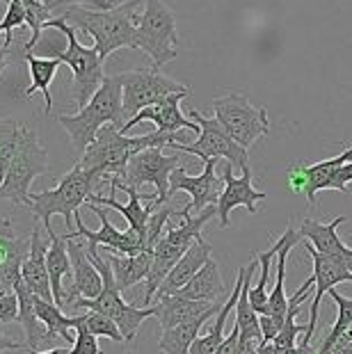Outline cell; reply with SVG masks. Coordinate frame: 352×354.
<instances>
[{"mask_svg":"<svg viewBox=\"0 0 352 354\" xmlns=\"http://www.w3.org/2000/svg\"><path fill=\"white\" fill-rule=\"evenodd\" d=\"M183 138L176 135H165V133H149V135H138V138H129L119 131L117 126H103L96 140L87 147V151L80 156V167L89 171L92 176L108 180L110 178H124L126 169L133 156L147 149H165L172 142H181Z\"/></svg>","mask_w":352,"mask_h":354,"instance_id":"cell-1","label":"cell"},{"mask_svg":"<svg viewBox=\"0 0 352 354\" xmlns=\"http://www.w3.org/2000/svg\"><path fill=\"white\" fill-rule=\"evenodd\" d=\"M138 5L140 0H129L115 10H89V7H69L62 12L66 24L82 30L94 39V48L99 50L103 62L119 48H136L138 35Z\"/></svg>","mask_w":352,"mask_h":354,"instance_id":"cell-2","label":"cell"},{"mask_svg":"<svg viewBox=\"0 0 352 354\" xmlns=\"http://www.w3.org/2000/svg\"><path fill=\"white\" fill-rule=\"evenodd\" d=\"M57 124L64 128L66 135L71 140V147L76 149V153L82 156L87 151V147L96 140V135L103 126H117L119 131L126 124L124 117V94H122V82L117 76H106L103 85L99 87L89 103L76 115H57Z\"/></svg>","mask_w":352,"mask_h":354,"instance_id":"cell-3","label":"cell"},{"mask_svg":"<svg viewBox=\"0 0 352 354\" xmlns=\"http://www.w3.org/2000/svg\"><path fill=\"white\" fill-rule=\"evenodd\" d=\"M101 183H103L101 178L92 176L89 171L80 167V162H76L62 178H59V183L53 190L30 194L26 208L44 224L46 231L53 229L50 227L53 215H62L66 229H73V220H76L80 206H85L89 197L96 194Z\"/></svg>","mask_w":352,"mask_h":354,"instance_id":"cell-4","label":"cell"},{"mask_svg":"<svg viewBox=\"0 0 352 354\" xmlns=\"http://www.w3.org/2000/svg\"><path fill=\"white\" fill-rule=\"evenodd\" d=\"M176 217L181 220V224L165 229L158 245L154 247L151 272L147 277V292H145V297H142V304L145 306H149L156 299V292H158V288L163 286L165 277L172 272V268L183 259V254L188 252L194 240L201 236V229H204L213 217H217V206H208L206 210H201L199 215H190L188 210L181 208L176 213Z\"/></svg>","mask_w":352,"mask_h":354,"instance_id":"cell-5","label":"cell"},{"mask_svg":"<svg viewBox=\"0 0 352 354\" xmlns=\"http://www.w3.org/2000/svg\"><path fill=\"white\" fill-rule=\"evenodd\" d=\"M46 28H53L57 32L64 35V48L50 46V55L59 59L62 64H66L73 73V87H71V99L76 103V108L82 110L89 103V99L99 92V87L106 80V73H103V57L99 55V50L94 46L85 48L78 41L76 37V28L66 24L64 19L55 17Z\"/></svg>","mask_w":352,"mask_h":354,"instance_id":"cell-6","label":"cell"},{"mask_svg":"<svg viewBox=\"0 0 352 354\" xmlns=\"http://www.w3.org/2000/svg\"><path fill=\"white\" fill-rule=\"evenodd\" d=\"M136 48L151 57L154 69L172 62L178 55L176 17L163 0H147L145 10L138 17Z\"/></svg>","mask_w":352,"mask_h":354,"instance_id":"cell-7","label":"cell"},{"mask_svg":"<svg viewBox=\"0 0 352 354\" xmlns=\"http://www.w3.org/2000/svg\"><path fill=\"white\" fill-rule=\"evenodd\" d=\"M213 110L215 119L229 133V138L238 147H243L245 151H250L261 138L270 133L268 110L263 105L254 108L247 94L231 92L227 96H217V99H213Z\"/></svg>","mask_w":352,"mask_h":354,"instance_id":"cell-8","label":"cell"},{"mask_svg":"<svg viewBox=\"0 0 352 354\" xmlns=\"http://www.w3.org/2000/svg\"><path fill=\"white\" fill-rule=\"evenodd\" d=\"M48 171V151L39 142L35 128L24 124V135L17 158L12 160V167L0 185V199H7L17 206H26L30 199V187L37 176H44Z\"/></svg>","mask_w":352,"mask_h":354,"instance_id":"cell-9","label":"cell"},{"mask_svg":"<svg viewBox=\"0 0 352 354\" xmlns=\"http://www.w3.org/2000/svg\"><path fill=\"white\" fill-rule=\"evenodd\" d=\"M192 122H197L201 126V133L199 138L192 142V145H185V142H172L167 149L176 153H190V156H197L201 158L204 162L208 160H220L224 158L227 162H231L234 167H250V158H247V151L243 147H238L234 140L229 138V133L224 131L220 126V122L213 117H204L199 110H190L188 115Z\"/></svg>","mask_w":352,"mask_h":354,"instance_id":"cell-10","label":"cell"},{"mask_svg":"<svg viewBox=\"0 0 352 354\" xmlns=\"http://www.w3.org/2000/svg\"><path fill=\"white\" fill-rule=\"evenodd\" d=\"M119 82H122L124 94V117L131 122L133 117L142 112L149 105L158 103L160 99L169 94L190 92V87L181 85V82L163 76L160 69H138V71H124L117 73Z\"/></svg>","mask_w":352,"mask_h":354,"instance_id":"cell-11","label":"cell"},{"mask_svg":"<svg viewBox=\"0 0 352 354\" xmlns=\"http://www.w3.org/2000/svg\"><path fill=\"white\" fill-rule=\"evenodd\" d=\"M178 160H181L178 153L165 156L163 149H147V151H140L131 158L126 176L119 180L129 187H136V190L151 183L156 187V194L149 197V203L154 208H160L165 203H169V176L178 167Z\"/></svg>","mask_w":352,"mask_h":354,"instance_id":"cell-12","label":"cell"},{"mask_svg":"<svg viewBox=\"0 0 352 354\" xmlns=\"http://www.w3.org/2000/svg\"><path fill=\"white\" fill-rule=\"evenodd\" d=\"M306 252H309L313 261V286H316V295L311 302V315L306 322V334L302 336V345H311L313 331L318 325V308L327 292H332L339 283H352V263L341 259V256H327L313 250L311 243H306Z\"/></svg>","mask_w":352,"mask_h":354,"instance_id":"cell-13","label":"cell"},{"mask_svg":"<svg viewBox=\"0 0 352 354\" xmlns=\"http://www.w3.org/2000/svg\"><path fill=\"white\" fill-rule=\"evenodd\" d=\"M352 160V147L343 149L339 156L327 158L323 162L316 165H297V167L288 169V187L295 194H306L309 206H316V197L320 190H336V178L343 165Z\"/></svg>","mask_w":352,"mask_h":354,"instance_id":"cell-14","label":"cell"},{"mask_svg":"<svg viewBox=\"0 0 352 354\" xmlns=\"http://www.w3.org/2000/svg\"><path fill=\"white\" fill-rule=\"evenodd\" d=\"M281 250L277 254V281H275V290L270 292V299H268V313L259 315L261 322V331H263V343H270L272 338L279 334V329L284 327V320H286V311H288V297H286V259L288 254L293 252V247L299 243V231L293 227H286V231L281 233Z\"/></svg>","mask_w":352,"mask_h":354,"instance_id":"cell-15","label":"cell"},{"mask_svg":"<svg viewBox=\"0 0 352 354\" xmlns=\"http://www.w3.org/2000/svg\"><path fill=\"white\" fill-rule=\"evenodd\" d=\"M89 210L99 217L101 220V229L99 231H92L85 227V222H82L80 213L76 215V231H69L64 233L66 238H85L87 245H103V250L110 252V254H124V256H136L140 252H147L145 243H142V238L136 236L133 231H119L115 224L110 222L108 217V210L103 206H96V203H87Z\"/></svg>","mask_w":352,"mask_h":354,"instance_id":"cell-16","label":"cell"},{"mask_svg":"<svg viewBox=\"0 0 352 354\" xmlns=\"http://www.w3.org/2000/svg\"><path fill=\"white\" fill-rule=\"evenodd\" d=\"M215 169H217V160H208L204 171L197 176H190L183 167H176L169 176V199L174 192H188L190 203L185 206V210H188L190 215L197 213V210L201 213V210H206L208 206H217L220 194L224 190V185H222L224 180L215 174Z\"/></svg>","mask_w":352,"mask_h":354,"instance_id":"cell-17","label":"cell"},{"mask_svg":"<svg viewBox=\"0 0 352 354\" xmlns=\"http://www.w3.org/2000/svg\"><path fill=\"white\" fill-rule=\"evenodd\" d=\"M252 167L243 169V176H234V165L224 162L222 169V180L224 190L217 201V217H220V227L229 229L231 227V210L238 206H245L247 213H259V201L268 199V192H261L252 185Z\"/></svg>","mask_w":352,"mask_h":354,"instance_id":"cell-18","label":"cell"},{"mask_svg":"<svg viewBox=\"0 0 352 354\" xmlns=\"http://www.w3.org/2000/svg\"><path fill=\"white\" fill-rule=\"evenodd\" d=\"M190 92H178V94H169L160 99L158 103L149 105L142 112H138L136 117L131 119V122H126L122 133L126 135L131 131L133 126H138L142 122H154L156 124V131L158 133H165V135H176L181 131H192V133H201V126L197 122H192L181 112V101L188 99Z\"/></svg>","mask_w":352,"mask_h":354,"instance_id":"cell-19","label":"cell"},{"mask_svg":"<svg viewBox=\"0 0 352 354\" xmlns=\"http://www.w3.org/2000/svg\"><path fill=\"white\" fill-rule=\"evenodd\" d=\"M110 187H115V190H124L129 194V203H119L115 199V194H110V197H103V194H92L87 203H96V206H103V208H112L117 210L119 215H124V220L129 222V231H133L136 236L142 238V243L147 247V227H149V217L154 213V206L151 203H147V206H142V197L136 187H129L124 185L119 178H110ZM149 252V250H147Z\"/></svg>","mask_w":352,"mask_h":354,"instance_id":"cell-20","label":"cell"},{"mask_svg":"<svg viewBox=\"0 0 352 354\" xmlns=\"http://www.w3.org/2000/svg\"><path fill=\"white\" fill-rule=\"evenodd\" d=\"M211 254H213L211 243L204 240V236H199L192 243L190 250L183 254V259L172 268V272L167 277H165L163 286L158 288V292H156V299L167 297V295H176L178 290L185 288V286L194 279V274H197L199 270L211 261Z\"/></svg>","mask_w":352,"mask_h":354,"instance_id":"cell-21","label":"cell"},{"mask_svg":"<svg viewBox=\"0 0 352 354\" xmlns=\"http://www.w3.org/2000/svg\"><path fill=\"white\" fill-rule=\"evenodd\" d=\"M46 254H48V245L44 243L41 229L35 224L33 233H30L28 259L24 261V281L33 295L53 302V290H50V277L46 268Z\"/></svg>","mask_w":352,"mask_h":354,"instance_id":"cell-22","label":"cell"},{"mask_svg":"<svg viewBox=\"0 0 352 354\" xmlns=\"http://www.w3.org/2000/svg\"><path fill=\"white\" fill-rule=\"evenodd\" d=\"M156 302H158L156 304V320H158L163 331L183 325V322H190L224 304V302H199V299H188L181 295H167L156 299Z\"/></svg>","mask_w":352,"mask_h":354,"instance_id":"cell-23","label":"cell"},{"mask_svg":"<svg viewBox=\"0 0 352 354\" xmlns=\"http://www.w3.org/2000/svg\"><path fill=\"white\" fill-rule=\"evenodd\" d=\"M346 222V217L339 215L332 222H316V220H304L299 227V236L306 238V243L313 245V250L327 256H341L352 263V250L339 238L336 229Z\"/></svg>","mask_w":352,"mask_h":354,"instance_id":"cell-24","label":"cell"},{"mask_svg":"<svg viewBox=\"0 0 352 354\" xmlns=\"http://www.w3.org/2000/svg\"><path fill=\"white\" fill-rule=\"evenodd\" d=\"M69 240V256H71V268H73V288H76L78 297L94 299L101 295L103 290V277L99 268L94 266L92 259L85 247L78 243V238H66Z\"/></svg>","mask_w":352,"mask_h":354,"instance_id":"cell-25","label":"cell"},{"mask_svg":"<svg viewBox=\"0 0 352 354\" xmlns=\"http://www.w3.org/2000/svg\"><path fill=\"white\" fill-rule=\"evenodd\" d=\"M48 254L46 268L50 277V290H53V302L64 311V279L73 274L71 256H69V240L66 236H57L53 229H48Z\"/></svg>","mask_w":352,"mask_h":354,"instance_id":"cell-26","label":"cell"},{"mask_svg":"<svg viewBox=\"0 0 352 354\" xmlns=\"http://www.w3.org/2000/svg\"><path fill=\"white\" fill-rule=\"evenodd\" d=\"M106 261L112 268L117 288L124 292V290L133 288V286H138L140 281H147L149 272H151L154 252H140L136 256H124V254H110L108 252Z\"/></svg>","mask_w":352,"mask_h":354,"instance_id":"cell-27","label":"cell"},{"mask_svg":"<svg viewBox=\"0 0 352 354\" xmlns=\"http://www.w3.org/2000/svg\"><path fill=\"white\" fill-rule=\"evenodd\" d=\"M220 308L222 306H217L213 311L199 315V318H194L190 322H183V325H178V327L165 329L158 338V350L163 354H190L194 341L201 336L199 334L201 327H204L211 318H215V315L220 313Z\"/></svg>","mask_w":352,"mask_h":354,"instance_id":"cell-28","label":"cell"},{"mask_svg":"<svg viewBox=\"0 0 352 354\" xmlns=\"http://www.w3.org/2000/svg\"><path fill=\"white\" fill-rule=\"evenodd\" d=\"M14 292H17V297H19V320L17 322L24 327L26 348H28V352L39 350V345H44L48 341V331H46V327H44V322L39 320V315H37L35 295L30 292L26 281H21Z\"/></svg>","mask_w":352,"mask_h":354,"instance_id":"cell-29","label":"cell"},{"mask_svg":"<svg viewBox=\"0 0 352 354\" xmlns=\"http://www.w3.org/2000/svg\"><path fill=\"white\" fill-rule=\"evenodd\" d=\"M257 268H259L257 259L247 263L243 292H241V299H238V304H236V325L241 327V341H254V343L263 345V331H261L259 313L254 311V306L250 302V288L254 283V272H257Z\"/></svg>","mask_w":352,"mask_h":354,"instance_id":"cell-30","label":"cell"},{"mask_svg":"<svg viewBox=\"0 0 352 354\" xmlns=\"http://www.w3.org/2000/svg\"><path fill=\"white\" fill-rule=\"evenodd\" d=\"M26 66L30 71V85L26 87L24 99H33L37 92L44 94V101H46V115L53 110V96H50V85L55 80V73L59 69V59L55 57H37V55H26Z\"/></svg>","mask_w":352,"mask_h":354,"instance_id":"cell-31","label":"cell"},{"mask_svg":"<svg viewBox=\"0 0 352 354\" xmlns=\"http://www.w3.org/2000/svg\"><path fill=\"white\" fill-rule=\"evenodd\" d=\"M181 297L188 299H199V302H220V297L224 295V279L220 272V266L211 259L204 268L194 274L192 281L176 292Z\"/></svg>","mask_w":352,"mask_h":354,"instance_id":"cell-32","label":"cell"},{"mask_svg":"<svg viewBox=\"0 0 352 354\" xmlns=\"http://www.w3.org/2000/svg\"><path fill=\"white\" fill-rule=\"evenodd\" d=\"M35 308H37L39 320L44 322V327H46V331H48V341H53V338H62V341H66V343L76 341V336H71V329H73V325H76V318L64 315V311L55 302H48V299H41L37 295H35Z\"/></svg>","mask_w":352,"mask_h":354,"instance_id":"cell-33","label":"cell"},{"mask_svg":"<svg viewBox=\"0 0 352 354\" xmlns=\"http://www.w3.org/2000/svg\"><path fill=\"white\" fill-rule=\"evenodd\" d=\"M279 250H281V238H277V243H272L268 252L254 254V259L259 261V268H261V279L257 281V286H252V288H250V302H252L254 311H257L259 315L268 313V299H270V295H268V281H270L272 261L277 259Z\"/></svg>","mask_w":352,"mask_h":354,"instance_id":"cell-34","label":"cell"},{"mask_svg":"<svg viewBox=\"0 0 352 354\" xmlns=\"http://www.w3.org/2000/svg\"><path fill=\"white\" fill-rule=\"evenodd\" d=\"M329 297L336 302V308H339V313H336V322L332 325V329H329V334L325 336L323 345L318 348V354H332L334 345L339 343L341 336H346L348 331L352 329V299L341 295L339 290H332L329 292Z\"/></svg>","mask_w":352,"mask_h":354,"instance_id":"cell-35","label":"cell"},{"mask_svg":"<svg viewBox=\"0 0 352 354\" xmlns=\"http://www.w3.org/2000/svg\"><path fill=\"white\" fill-rule=\"evenodd\" d=\"M30 252V240H21L14 229V222L0 217V266L10 259H26Z\"/></svg>","mask_w":352,"mask_h":354,"instance_id":"cell-36","label":"cell"},{"mask_svg":"<svg viewBox=\"0 0 352 354\" xmlns=\"http://www.w3.org/2000/svg\"><path fill=\"white\" fill-rule=\"evenodd\" d=\"M21 26H28L24 0H10V5H7L5 17H3V21H0V35H5L3 46H5L7 50H12L14 30L21 28Z\"/></svg>","mask_w":352,"mask_h":354,"instance_id":"cell-37","label":"cell"},{"mask_svg":"<svg viewBox=\"0 0 352 354\" xmlns=\"http://www.w3.org/2000/svg\"><path fill=\"white\" fill-rule=\"evenodd\" d=\"M85 325L96 338L103 336V338H110V341H115V343H126L122 329H119L117 322L112 318H108V315L96 313V311H87L85 313Z\"/></svg>","mask_w":352,"mask_h":354,"instance_id":"cell-38","label":"cell"},{"mask_svg":"<svg viewBox=\"0 0 352 354\" xmlns=\"http://www.w3.org/2000/svg\"><path fill=\"white\" fill-rule=\"evenodd\" d=\"M73 318H76V325H73V329H76V341H73L71 354H101L99 338L87 329L85 315H73Z\"/></svg>","mask_w":352,"mask_h":354,"instance_id":"cell-39","label":"cell"},{"mask_svg":"<svg viewBox=\"0 0 352 354\" xmlns=\"http://www.w3.org/2000/svg\"><path fill=\"white\" fill-rule=\"evenodd\" d=\"M19 320V297L17 292H0V322Z\"/></svg>","mask_w":352,"mask_h":354,"instance_id":"cell-40","label":"cell"},{"mask_svg":"<svg viewBox=\"0 0 352 354\" xmlns=\"http://www.w3.org/2000/svg\"><path fill=\"white\" fill-rule=\"evenodd\" d=\"M318 350L311 348V345H295V348H281V345L275 343H263L259 348V354H316Z\"/></svg>","mask_w":352,"mask_h":354,"instance_id":"cell-41","label":"cell"},{"mask_svg":"<svg viewBox=\"0 0 352 354\" xmlns=\"http://www.w3.org/2000/svg\"><path fill=\"white\" fill-rule=\"evenodd\" d=\"M76 5L106 12V10H115V7H119L122 3H119V0H69V7H76Z\"/></svg>","mask_w":352,"mask_h":354,"instance_id":"cell-42","label":"cell"},{"mask_svg":"<svg viewBox=\"0 0 352 354\" xmlns=\"http://www.w3.org/2000/svg\"><path fill=\"white\" fill-rule=\"evenodd\" d=\"M238 345H241V327L234 325L231 334L224 338V343L220 345V350L215 354H238Z\"/></svg>","mask_w":352,"mask_h":354,"instance_id":"cell-43","label":"cell"},{"mask_svg":"<svg viewBox=\"0 0 352 354\" xmlns=\"http://www.w3.org/2000/svg\"><path fill=\"white\" fill-rule=\"evenodd\" d=\"M348 183H352V160L341 167L339 178H336V192H346L348 190Z\"/></svg>","mask_w":352,"mask_h":354,"instance_id":"cell-44","label":"cell"},{"mask_svg":"<svg viewBox=\"0 0 352 354\" xmlns=\"http://www.w3.org/2000/svg\"><path fill=\"white\" fill-rule=\"evenodd\" d=\"M12 350H28V348H26V345H21L19 341H12V338L7 336L3 329H0V354L12 352Z\"/></svg>","mask_w":352,"mask_h":354,"instance_id":"cell-45","label":"cell"},{"mask_svg":"<svg viewBox=\"0 0 352 354\" xmlns=\"http://www.w3.org/2000/svg\"><path fill=\"white\" fill-rule=\"evenodd\" d=\"M30 354H71L69 348H53V350H46V352H39V350H33Z\"/></svg>","mask_w":352,"mask_h":354,"instance_id":"cell-46","label":"cell"},{"mask_svg":"<svg viewBox=\"0 0 352 354\" xmlns=\"http://www.w3.org/2000/svg\"><path fill=\"white\" fill-rule=\"evenodd\" d=\"M332 354H352V341H350V343H346V345H343V348L334 350Z\"/></svg>","mask_w":352,"mask_h":354,"instance_id":"cell-47","label":"cell"},{"mask_svg":"<svg viewBox=\"0 0 352 354\" xmlns=\"http://www.w3.org/2000/svg\"><path fill=\"white\" fill-rule=\"evenodd\" d=\"M7 57H12V50H7L5 46H0V59H7Z\"/></svg>","mask_w":352,"mask_h":354,"instance_id":"cell-48","label":"cell"},{"mask_svg":"<svg viewBox=\"0 0 352 354\" xmlns=\"http://www.w3.org/2000/svg\"><path fill=\"white\" fill-rule=\"evenodd\" d=\"M7 66H10V57H7V59H0V76H3V71L7 69Z\"/></svg>","mask_w":352,"mask_h":354,"instance_id":"cell-49","label":"cell"}]
</instances>
